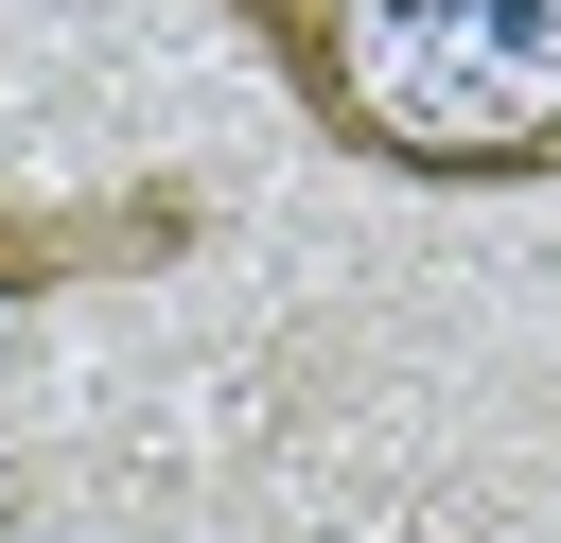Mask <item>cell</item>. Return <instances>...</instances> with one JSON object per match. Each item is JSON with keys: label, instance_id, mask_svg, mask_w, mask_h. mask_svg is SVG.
I'll return each instance as SVG.
<instances>
[{"label": "cell", "instance_id": "obj_1", "mask_svg": "<svg viewBox=\"0 0 561 543\" xmlns=\"http://www.w3.org/2000/svg\"><path fill=\"white\" fill-rule=\"evenodd\" d=\"M298 123L403 193L561 175V0H228Z\"/></svg>", "mask_w": 561, "mask_h": 543}, {"label": "cell", "instance_id": "obj_2", "mask_svg": "<svg viewBox=\"0 0 561 543\" xmlns=\"http://www.w3.org/2000/svg\"><path fill=\"white\" fill-rule=\"evenodd\" d=\"M210 245V193L193 175H140V193H0V315L18 298H70V280H140Z\"/></svg>", "mask_w": 561, "mask_h": 543}]
</instances>
